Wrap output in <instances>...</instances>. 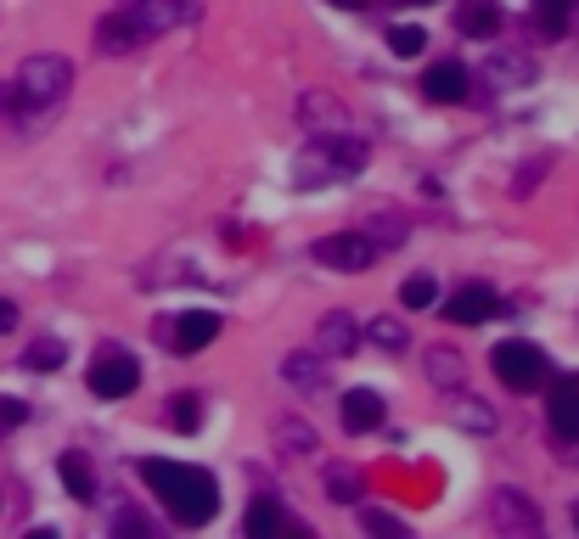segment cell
I'll use <instances>...</instances> for the list:
<instances>
[{
  "label": "cell",
  "mask_w": 579,
  "mask_h": 539,
  "mask_svg": "<svg viewBox=\"0 0 579 539\" xmlns=\"http://www.w3.org/2000/svg\"><path fill=\"white\" fill-rule=\"evenodd\" d=\"M57 472H62V484H68V495H73V500H96V478H91V467L79 461V456H62V461H57Z\"/></svg>",
  "instance_id": "cell-18"
},
{
  "label": "cell",
  "mask_w": 579,
  "mask_h": 539,
  "mask_svg": "<svg viewBox=\"0 0 579 539\" xmlns=\"http://www.w3.org/2000/svg\"><path fill=\"white\" fill-rule=\"evenodd\" d=\"M141 40H146V34L135 29V18H130V12H113V18H102V23H96V45H102V57H130Z\"/></svg>",
  "instance_id": "cell-11"
},
{
  "label": "cell",
  "mask_w": 579,
  "mask_h": 539,
  "mask_svg": "<svg viewBox=\"0 0 579 539\" xmlns=\"http://www.w3.org/2000/svg\"><path fill=\"white\" fill-rule=\"evenodd\" d=\"M141 478L163 495V506L175 511V522L186 528H203L214 511H220V489L203 467H186V461H141Z\"/></svg>",
  "instance_id": "cell-1"
},
{
  "label": "cell",
  "mask_w": 579,
  "mask_h": 539,
  "mask_svg": "<svg viewBox=\"0 0 579 539\" xmlns=\"http://www.w3.org/2000/svg\"><path fill=\"white\" fill-rule=\"evenodd\" d=\"M282 528V506L271 500V495H260L254 506H247V533H254V539H271Z\"/></svg>",
  "instance_id": "cell-19"
},
{
  "label": "cell",
  "mask_w": 579,
  "mask_h": 539,
  "mask_svg": "<svg viewBox=\"0 0 579 539\" xmlns=\"http://www.w3.org/2000/svg\"><path fill=\"white\" fill-rule=\"evenodd\" d=\"M456 23H461V34H495L501 29V7H495V0H478V7L456 12Z\"/></svg>",
  "instance_id": "cell-17"
},
{
  "label": "cell",
  "mask_w": 579,
  "mask_h": 539,
  "mask_svg": "<svg viewBox=\"0 0 579 539\" xmlns=\"http://www.w3.org/2000/svg\"><path fill=\"white\" fill-rule=\"evenodd\" d=\"M489 366H495V377H501L507 388H540L546 383V354L535 343H518V337L495 348Z\"/></svg>",
  "instance_id": "cell-4"
},
{
  "label": "cell",
  "mask_w": 579,
  "mask_h": 539,
  "mask_svg": "<svg viewBox=\"0 0 579 539\" xmlns=\"http://www.w3.org/2000/svg\"><path fill=\"white\" fill-rule=\"evenodd\" d=\"M68 90H73V62L57 57V51H40V57H29L18 68V96H23V108H57Z\"/></svg>",
  "instance_id": "cell-3"
},
{
  "label": "cell",
  "mask_w": 579,
  "mask_h": 539,
  "mask_svg": "<svg viewBox=\"0 0 579 539\" xmlns=\"http://www.w3.org/2000/svg\"><path fill=\"white\" fill-rule=\"evenodd\" d=\"M130 18L141 34H170V29H186L203 18V0H135Z\"/></svg>",
  "instance_id": "cell-6"
},
{
  "label": "cell",
  "mask_w": 579,
  "mask_h": 539,
  "mask_svg": "<svg viewBox=\"0 0 579 539\" xmlns=\"http://www.w3.org/2000/svg\"><path fill=\"white\" fill-rule=\"evenodd\" d=\"M366 528H372V533H394V539L405 533V522H399V517H388V511H366Z\"/></svg>",
  "instance_id": "cell-31"
},
{
  "label": "cell",
  "mask_w": 579,
  "mask_h": 539,
  "mask_svg": "<svg viewBox=\"0 0 579 539\" xmlns=\"http://www.w3.org/2000/svg\"><path fill=\"white\" fill-rule=\"evenodd\" d=\"M551 427L562 438H579V388H557L551 394Z\"/></svg>",
  "instance_id": "cell-16"
},
{
  "label": "cell",
  "mask_w": 579,
  "mask_h": 539,
  "mask_svg": "<svg viewBox=\"0 0 579 539\" xmlns=\"http://www.w3.org/2000/svg\"><path fill=\"white\" fill-rule=\"evenodd\" d=\"M276 444H282V456H309V449H315V427L282 416V421H276Z\"/></svg>",
  "instance_id": "cell-15"
},
{
  "label": "cell",
  "mask_w": 579,
  "mask_h": 539,
  "mask_svg": "<svg viewBox=\"0 0 579 539\" xmlns=\"http://www.w3.org/2000/svg\"><path fill=\"white\" fill-rule=\"evenodd\" d=\"M434 298H439V282H434V276H410V282L399 287V304H405V309H428Z\"/></svg>",
  "instance_id": "cell-21"
},
{
  "label": "cell",
  "mask_w": 579,
  "mask_h": 539,
  "mask_svg": "<svg viewBox=\"0 0 579 539\" xmlns=\"http://www.w3.org/2000/svg\"><path fill=\"white\" fill-rule=\"evenodd\" d=\"M315 258L326 270H344V276H360V270H372L377 258V242L366 231H338V236H321L315 242Z\"/></svg>",
  "instance_id": "cell-5"
},
{
  "label": "cell",
  "mask_w": 579,
  "mask_h": 539,
  "mask_svg": "<svg viewBox=\"0 0 579 539\" xmlns=\"http://www.w3.org/2000/svg\"><path fill=\"white\" fill-rule=\"evenodd\" d=\"M388 45H394V57H423V45H428V34L405 23V29H394V34H388Z\"/></svg>",
  "instance_id": "cell-25"
},
{
  "label": "cell",
  "mask_w": 579,
  "mask_h": 539,
  "mask_svg": "<svg viewBox=\"0 0 579 539\" xmlns=\"http://www.w3.org/2000/svg\"><path fill=\"white\" fill-rule=\"evenodd\" d=\"M372 343H383V348H405V326L399 321H372Z\"/></svg>",
  "instance_id": "cell-28"
},
{
  "label": "cell",
  "mask_w": 579,
  "mask_h": 539,
  "mask_svg": "<svg viewBox=\"0 0 579 539\" xmlns=\"http://www.w3.org/2000/svg\"><path fill=\"white\" fill-rule=\"evenodd\" d=\"M282 377H287L293 388H321V366H315V359H304V354H293V359H287Z\"/></svg>",
  "instance_id": "cell-24"
},
{
  "label": "cell",
  "mask_w": 579,
  "mask_h": 539,
  "mask_svg": "<svg viewBox=\"0 0 579 539\" xmlns=\"http://www.w3.org/2000/svg\"><path fill=\"white\" fill-rule=\"evenodd\" d=\"M423 96H428V102H439V108L461 102V96H467V68H461V62H439V68H428Z\"/></svg>",
  "instance_id": "cell-12"
},
{
  "label": "cell",
  "mask_w": 579,
  "mask_h": 539,
  "mask_svg": "<svg viewBox=\"0 0 579 539\" xmlns=\"http://www.w3.org/2000/svg\"><path fill=\"white\" fill-rule=\"evenodd\" d=\"M489 517H495V528H507V533H535L540 528V511L518 495V489H495V500H489Z\"/></svg>",
  "instance_id": "cell-8"
},
{
  "label": "cell",
  "mask_w": 579,
  "mask_h": 539,
  "mask_svg": "<svg viewBox=\"0 0 579 539\" xmlns=\"http://www.w3.org/2000/svg\"><path fill=\"white\" fill-rule=\"evenodd\" d=\"M338 410H344V427H349V433H372V427L383 421V399H377L372 388H349Z\"/></svg>",
  "instance_id": "cell-13"
},
{
  "label": "cell",
  "mask_w": 579,
  "mask_h": 539,
  "mask_svg": "<svg viewBox=\"0 0 579 539\" xmlns=\"http://www.w3.org/2000/svg\"><path fill=\"white\" fill-rule=\"evenodd\" d=\"M428 377L456 388V383H461V354H456V348H434V354H428Z\"/></svg>",
  "instance_id": "cell-22"
},
{
  "label": "cell",
  "mask_w": 579,
  "mask_h": 539,
  "mask_svg": "<svg viewBox=\"0 0 579 539\" xmlns=\"http://www.w3.org/2000/svg\"><path fill=\"white\" fill-rule=\"evenodd\" d=\"M62 359H68V348H62L57 337H40V343L23 348V366H29V372H57Z\"/></svg>",
  "instance_id": "cell-20"
},
{
  "label": "cell",
  "mask_w": 579,
  "mask_h": 539,
  "mask_svg": "<svg viewBox=\"0 0 579 539\" xmlns=\"http://www.w3.org/2000/svg\"><path fill=\"white\" fill-rule=\"evenodd\" d=\"M197 421H203V399H197V394H181V399H175V427H181V433H197Z\"/></svg>",
  "instance_id": "cell-26"
},
{
  "label": "cell",
  "mask_w": 579,
  "mask_h": 539,
  "mask_svg": "<svg viewBox=\"0 0 579 539\" xmlns=\"http://www.w3.org/2000/svg\"><path fill=\"white\" fill-rule=\"evenodd\" d=\"M220 337V315H209V309H186L181 321H175V332H170V343L181 348V354H197V348H209Z\"/></svg>",
  "instance_id": "cell-10"
},
{
  "label": "cell",
  "mask_w": 579,
  "mask_h": 539,
  "mask_svg": "<svg viewBox=\"0 0 579 539\" xmlns=\"http://www.w3.org/2000/svg\"><path fill=\"white\" fill-rule=\"evenodd\" d=\"M333 7H344V12H360V7H372V0H333Z\"/></svg>",
  "instance_id": "cell-33"
},
{
  "label": "cell",
  "mask_w": 579,
  "mask_h": 539,
  "mask_svg": "<svg viewBox=\"0 0 579 539\" xmlns=\"http://www.w3.org/2000/svg\"><path fill=\"white\" fill-rule=\"evenodd\" d=\"M135 383H141V366H135L124 348H102V354L91 359V394L124 399V394H135Z\"/></svg>",
  "instance_id": "cell-7"
},
{
  "label": "cell",
  "mask_w": 579,
  "mask_h": 539,
  "mask_svg": "<svg viewBox=\"0 0 579 539\" xmlns=\"http://www.w3.org/2000/svg\"><path fill=\"white\" fill-rule=\"evenodd\" d=\"M29 421V405L23 399H0V433H12V427H23Z\"/></svg>",
  "instance_id": "cell-30"
},
{
  "label": "cell",
  "mask_w": 579,
  "mask_h": 539,
  "mask_svg": "<svg viewBox=\"0 0 579 539\" xmlns=\"http://www.w3.org/2000/svg\"><path fill=\"white\" fill-rule=\"evenodd\" d=\"M355 343H360V332H355L349 315H326V321H321V348H326V354H349Z\"/></svg>",
  "instance_id": "cell-14"
},
{
  "label": "cell",
  "mask_w": 579,
  "mask_h": 539,
  "mask_svg": "<svg viewBox=\"0 0 579 539\" xmlns=\"http://www.w3.org/2000/svg\"><path fill=\"white\" fill-rule=\"evenodd\" d=\"M0 332H18V304L0 298Z\"/></svg>",
  "instance_id": "cell-32"
},
{
  "label": "cell",
  "mask_w": 579,
  "mask_h": 539,
  "mask_svg": "<svg viewBox=\"0 0 579 539\" xmlns=\"http://www.w3.org/2000/svg\"><path fill=\"white\" fill-rule=\"evenodd\" d=\"M326 489H333V500H360V478L355 472H326Z\"/></svg>",
  "instance_id": "cell-27"
},
{
  "label": "cell",
  "mask_w": 579,
  "mask_h": 539,
  "mask_svg": "<svg viewBox=\"0 0 579 539\" xmlns=\"http://www.w3.org/2000/svg\"><path fill=\"white\" fill-rule=\"evenodd\" d=\"M355 169H366V141L355 135H315L298 157H293V180L298 186H333V180H349Z\"/></svg>",
  "instance_id": "cell-2"
},
{
  "label": "cell",
  "mask_w": 579,
  "mask_h": 539,
  "mask_svg": "<svg viewBox=\"0 0 579 539\" xmlns=\"http://www.w3.org/2000/svg\"><path fill=\"white\" fill-rule=\"evenodd\" d=\"M495 309H501V304H495V293L489 287H461L450 304H445V315L456 321V326H484V321H495Z\"/></svg>",
  "instance_id": "cell-9"
},
{
  "label": "cell",
  "mask_w": 579,
  "mask_h": 539,
  "mask_svg": "<svg viewBox=\"0 0 579 539\" xmlns=\"http://www.w3.org/2000/svg\"><path fill=\"white\" fill-rule=\"evenodd\" d=\"M501 84H529L535 79V62L529 57H495V68H489Z\"/></svg>",
  "instance_id": "cell-23"
},
{
  "label": "cell",
  "mask_w": 579,
  "mask_h": 539,
  "mask_svg": "<svg viewBox=\"0 0 579 539\" xmlns=\"http://www.w3.org/2000/svg\"><path fill=\"white\" fill-rule=\"evenodd\" d=\"M535 12H540V23L557 34V29L568 23V0H535Z\"/></svg>",
  "instance_id": "cell-29"
}]
</instances>
